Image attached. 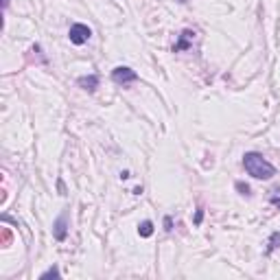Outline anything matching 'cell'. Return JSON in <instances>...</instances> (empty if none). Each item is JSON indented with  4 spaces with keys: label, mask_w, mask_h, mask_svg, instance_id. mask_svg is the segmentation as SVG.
Segmentation results:
<instances>
[{
    "label": "cell",
    "mask_w": 280,
    "mask_h": 280,
    "mask_svg": "<svg viewBox=\"0 0 280 280\" xmlns=\"http://www.w3.org/2000/svg\"><path fill=\"white\" fill-rule=\"evenodd\" d=\"M138 234L142 236V239H149V236L153 234V221H149V219H144V221L138 226Z\"/></svg>",
    "instance_id": "cell-7"
},
{
    "label": "cell",
    "mask_w": 280,
    "mask_h": 280,
    "mask_svg": "<svg viewBox=\"0 0 280 280\" xmlns=\"http://www.w3.org/2000/svg\"><path fill=\"white\" fill-rule=\"evenodd\" d=\"M269 202H272L274 206H280V197H278V195H272V199H269Z\"/></svg>",
    "instance_id": "cell-14"
},
{
    "label": "cell",
    "mask_w": 280,
    "mask_h": 280,
    "mask_svg": "<svg viewBox=\"0 0 280 280\" xmlns=\"http://www.w3.org/2000/svg\"><path fill=\"white\" fill-rule=\"evenodd\" d=\"M241 164H243L245 173L250 177H254V180H265L267 182V180H272V177L276 175V166H274L272 162L258 151H245Z\"/></svg>",
    "instance_id": "cell-1"
},
{
    "label": "cell",
    "mask_w": 280,
    "mask_h": 280,
    "mask_svg": "<svg viewBox=\"0 0 280 280\" xmlns=\"http://www.w3.org/2000/svg\"><path fill=\"white\" fill-rule=\"evenodd\" d=\"M11 241H13L11 230H9V228H2V236H0V245H2V247H7V245H11Z\"/></svg>",
    "instance_id": "cell-11"
},
{
    "label": "cell",
    "mask_w": 280,
    "mask_h": 280,
    "mask_svg": "<svg viewBox=\"0 0 280 280\" xmlns=\"http://www.w3.org/2000/svg\"><path fill=\"white\" fill-rule=\"evenodd\" d=\"M53 236L57 241H66V236H68V210H62L59 217L53 221Z\"/></svg>",
    "instance_id": "cell-4"
},
{
    "label": "cell",
    "mask_w": 280,
    "mask_h": 280,
    "mask_svg": "<svg viewBox=\"0 0 280 280\" xmlns=\"http://www.w3.org/2000/svg\"><path fill=\"white\" fill-rule=\"evenodd\" d=\"M164 230H166V232H173V219H171L169 214L164 217Z\"/></svg>",
    "instance_id": "cell-12"
},
{
    "label": "cell",
    "mask_w": 280,
    "mask_h": 280,
    "mask_svg": "<svg viewBox=\"0 0 280 280\" xmlns=\"http://www.w3.org/2000/svg\"><path fill=\"white\" fill-rule=\"evenodd\" d=\"M202 221H204V210L199 208L197 212H195V226H199V223H202Z\"/></svg>",
    "instance_id": "cell-13"
},
{
    "label": "cell",
    "mask_w": 280,
    "mask_h": 280,
    "mask_svg": "<svg viewBox=\"0 0 280 280\" xmlns=\"http://www.w3.org/2000/svg\"><path fill=\"white\" fill-rule=\"evenodd\" d=\"M9 7V0H2V9H7Z\"/></svg>",
    "instance_id": "cell-15"
},
{
    "label": "cell",
    "mask_w": 280,
    "mask_h": 280,
    "mask_svg": "<svg viewBox=\"0 0 280 280\" xmlns=\"http://www.w3.org/2000/svg\"><path fill=\"white\" fill-rule=\"evenodd\" d=\"M112 81H114L116 86H129V83L138 81V72L132 70L129 66H116L112 70Z\"/></svg>",
    "instance_id": "cell-3"
},
{
    "label": "cell",
    "mask_w": 280,
    "mask_h": 280,
    "mask_svg": "<svg viewBox=\"0 0 280 280\" xmlns=\"http://www.w3.org/2000/svg\"><path fill=\"white\" fill-rule=\"evenodd\" d=\"M177 2H182V4H186V2H188V0H177Z\"/></svg>",
    "instance_id": "cell-16"
},
{
    "label": "cell",
    "mask_w": 280,
    "mask_h": 280,
    "mask_svg": "<svg viewBox=\"0 0 280 280\" xmlns=\"http://www.w3.org/2000/svg\"><path fill=\"white\" fill-rule=\"evenodd\" d=\"M280 247V232H274L272 236H269L267 241V250H265V254H272V252H276Z\"/></svg>",
    "instance_id": "cell-8"
},
{
    "label": "cell",
    "mask_w": 280,
    "mask_h": 280,
    "mask_svg": "<svg viewBox=\"0 0 280 280\" xmlns=\"http://www.w3.org/2000/svg\"><path fill=\"white\" fill-rule=\"evenodd\" d=\"M59 276H62V272H59L57 265H53V267H48L46 272H42V274H40V278H42V280H44V278H59Z\"/></svg>",
    "instance_id": "cell-10"
},
{
    "label": "cell",
    "mask_w": 280,
    "mask_h": 280,
    "mask_svg": "<svg viewBox=\"0 0 280 280\" xmlns=\"http://www.w3.org/2000/svg\"><path fill=\"white\" fill-rule=\"evenodd\" d=\"M234 188H236V193L241 195V197H247L250 199L252 197V188H250V184H245V182H234Z\"/></svg>",
    "instance_id": "cell-9"
},
{
    "label": "cell",
    "mask_w": 280,
    "mask_h": 280,
    "mask_svg": "<svg viewBox=\"0 0 280 280\" xmlns=\"http://www.w3.org/2000/svg\"><path fill=\"white\" fill-rule=\"evenodd\" d=\"M99 83H101V77L99 74H83V77H79L77 79V86L81 88V90H86V92H96V88H99Z\"/></svg>",
    "instance_id": "cell-6"
},
{
    "label": "cell",
    "mask_w": 280,
    "mask_h": 280,
    "mask_svg": "<svg viewBox=\"0 0 280 280\" xmlns=\"http://www.w3.org/2000/svg\"><path fill=\"white\" fill-rule=\"evenodd\" d=\"M195 31L193 29H184L177 37V42L173 44V53H182V50H188L190 46H193V40H195Z\"/></svg>",
    "instance_id": "cell-5"
},
{
    "label": "cell",
    "mask_w": 280,
    "mask_h": 280,
    "mask_svg": "<svg viewBox=\"0 0 280 280\" xmlns=\"http://www.w3.org/2000/svg\"><path fill=\"white\" fill-rule=\"evenodd\" d=\"M68 37H70V42H72L74 46H83V44L90 42L92 29L88 24H83V22H74V24L70 26V31H68Z\"/></svg>",
    "instance_id": "cell-2"
}]
</instances>
